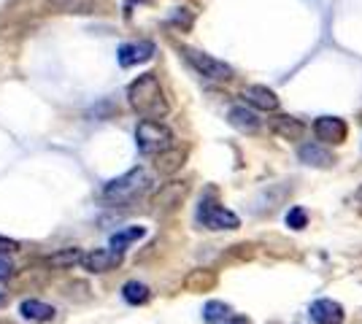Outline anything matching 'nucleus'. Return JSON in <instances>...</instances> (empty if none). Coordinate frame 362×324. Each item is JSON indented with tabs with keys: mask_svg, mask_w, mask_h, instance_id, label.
<instances>
[{
	"mask_svg": "<svg viewBox=\"0 0 362 324\" xmlns=\"http://www.w3.org/2000/svg\"><path fill=\"white\" fill-rule=\"evenodd\" d=\"M122 254L124 251H117V248H95L90 254H84L81 265L90 273H108V270H114V268L122 265Z\"/></svg>",
	"mask_w": 362,
	"mask_h": 324,
	"instance_id": "obj_6",
	"label": "nucleus"
},
{
	"mask_svg": "<svg viewBox=\"0 0 362 324\" xmlns=\"http://www.w3.org/2000/svg\"><path fill=\"white\" fill-rule=\"evenodd\" d=\"M203 319L209 324H219L230 319V306L222 303V300H211V303H206V308H203Z\"/></svg>",
	"mask_w": 362,
	"mask_h": 324,
	"instance_id": "obj_20",
	"label": "nucleus"
},
{
	"mask_svg": "<svg viewBox=\"0 0 362 324\" xmlns=\"http://www.w3.org/2000/svg\"><path fill=\"white\" fill-rule=\"evenodd\" d=\"M127 103L141 119H165L170 106H168L165 90L160 84L157 73H144L127 87Z\"/></svg>",
	"mask_w": 362,
	"mask_h": 324,
	"instance_id": "obj_1",
	"label": "nucleus"
},
{
	"mask_svg": "<svg viewBox=\"0 0 362 324\" xmlns=\"http://www.w3.org/2000/svg\"><path fill=\"white\" fill-rule=\"evenodd\" d=\"M19 248V244L16 241H11V238H3L0 235V254H11V251H16Z\"/></svg>",
	"mask_w": 362,
	"mask_h": 324,
	"instance_id": "obj_23",
	"label": "nucleus"
},
{
	"mask_svg": "<svg viewBox=\"0 0 362 324\" xmlns=\"http://www.w3.org/2000/svg\"><path fill=\"white\" fill-rule=\"evenodd\" d=\"M144 235H146V230H144V227H127V230L117 232V235L111 238V248H117V251H124V248L130 246V244L141 241Z\"/></svg>",
	"mask_w": 362,
	"mask_h": 324,
	"instance_id": "obj_19",
	"label": "nucleus"
},
{
	"mask_svg": "<svg viewBox=\"0 0 362 324\" xmlns=\"http://www.w3.org/2000/svg\"><path fill=\"white\" fill-rule=\"evenodd\" d=\"M11 273H14V263L8 260V254H0V281L11 278Z\"/></svg>",
	"mask_w": 362,
	"mask_h": 324,
	"instance_id": "obj_22",
	"label": "nucleus"
},
{
	"mask_svg": "<svg viewBox=\"0 0 362 324\" xmlns=\"http://www.w3.org/2000/svg\"><path fill=\"white\" fill-rule=\"evenodd\" d=\"M184 284H187L189 292H209L214 284H216V276H214L211 270H192Z\"/></svg>",
	"mask_w": 362,
	"mask_h": 324,
	"instance_id": "obj_18",
	"label": "nucleus"
},
{
	"mask_svg": "<svg viewBox=\"0 0 362 324\" xmlns=\"http://www.w3.org/2000/svg\"><path fill=\"white\" fill-rule=\"evenodd\" d=\"M222 324H252L246 316H230V319H225Z\"/></svg>",
	"mask_w": 362,
	"mask_h": 324,
	"instance_id": "obj_24",
	"label": "nucleus"
},
{
	"mask_svg": "<svg viewBox=\"0 0 362 324\" xmlns=\"http://www.w3.org/2000/svg\"><path fill=\"white\" fill-rule=\"evenodd\" d=\"M271 130L279 136V138L284 140H300L303 136V122L300 119H295V116H287V114H276L271 119Z\"/></svg>",
	"mask_w": 362,
	"mask_h": 324,
	"instance_id": "obj_12",
	"label": "nucleus"
},
{
	"mask_svg": "<svg viewBox=\"0 0 362 324\" xmlns=\"http://www.w3.org/2000/svg\"><path fill=\"white\" fill-rule=\"evenodd\" d=\"M357 200H362V186L357 189Z\"/></svg>",
	"mask_w": 362,
	"mask_h": 324,
	"instance_id": "obj_25",
	"label": "nucleus"
},
{
	"mask_svg": "<svg viewBox=\"0 0 362 324\" xmlns=\"http://www.w3.org/2000/svg\"><path fill=\"white\" fill-rule=\"evenodd\" d=\"M243 100L252 108H257V111H276L279 108V95L268 90V87H262V84L246 87L243 90Z\"/></svg>",
	"mask_w": 362,
	"mask_h": 324,
	"instance_id": "obj_9",
	"label": "nucleus"
},
{
	"mask_svg": "<svg viewBox=\"0 0 362 324\" xmlns=\"http://www.w3.org/2000/svg\"><path fill=\"white\" fill-rule=\"evenodd\" d=\"M311 319L317 324H344V308L335 300H317L311 306Z\"/></svg>",
	"mask_w": 362,
	"mask_h": 324,
	"instance_id": "obj_11",
	"label": "nucleus"
},
{
	"mask_svg": "<svg viewBox=\"0 0 362 324\" xmlns=\"http://www.w3.org/2000/svg\"><path fill=\"white\" fill-rule=\"evenodd\" d=\"M227 119H230V124H233L235 130H241V133H257V130H259V116L246 106L230 108Z\"/></svg>",
	"mask_w": 362,
	"mask_h": 324,
	"instance_id": "obj_13",
	"label": "nucleus"
},
{
	"mask_svg": "<svg viewBox=\"0 0 362 324\" xmlns=\"http://www.w3.org/2000/svg\"><path fill=\"white\" fill-rule=\"evenodd\" d=\"M122 297L130 303V306H144V303H149V287L146 284H141V281H127L124 287H122Z\"/></svg>",
	"mask_w": 362,
	"mask_h": 324,
	"instance_id": "obj_17",
	"label": "nucleus"
},
{
	"mask_svg": "<svg viewBox=\"0 0 362 324\" xmlns=\"http://www.w3.org/2000/svg\"><path fill=\"white\" fill-rule=\"evenodd\" d=\"M136 146L141 155L157 157L173 146V133L160 119H141L136 127Z\"/></svg>",
	"mask_w": 362,
	"mask_h": 324,
	"instance_id": "obj_3",
	"label": "nucleus"
},
{
	"mask_svg": "<svg viewBox=\"0 0 362 324\" xmlns=\"http://www.w3.org/2000/svg\"><path fill=\"white\" fill-rule=\"evenodd\" d=\"M298 155H300V162L311 165V168H332V162H335V155L330 149H325L322 143H303Z\"/></svg>",
	"mask_w": 362,
	"mask_h": 324,
	"instance_id": "obj_10",
	"label": "nucleus"
},
{
	"mask_svg": "<svg viewBox=\"0 0 362 324\" xmlns=\"http://www.w3.org/2000/svg\"><path fill=\"white\" fill-rule=\"evenodd\" d=\"M184 60L195 68L203 78H211V81H227L233 78V68L227 62L216 60L206 52H197V49H184Z\"/></svg>",
	"mask_w": 362,
	"mask_h": 324,
	"instance_id": "obj_4",
	"label": "nucleus"
},
{
	"mask_svg": "<svg viewBox=\"0 0 362 324\" xmlns=\"http://www.w3.org/2000/svg\"><path fill=\"white\" fill-rule=\"evenodd\" d=\"M287 224L292 227V230H303L305 224H308V214L303 211L300 205H295V208H289L287 214Z\"/></svg>",
	"mask_w": 362,
	"mask_h": 324,
	"instance_id": "obj_21",
	"label": "nucleus"
},
{
	"mask_svg": "<svg viewBox=\"0 0 362 324\" xmlns=\"http://www.w3.org/2000/svg\"><path fill=\"white\" fill-rule=\"evenodd\" d=\"M314 133H317V138L322 143H327V146H335V143H344L349 136V127L344 119H338V116H319L317 122H314Z\"/></svg>",
	"mask_w": 362,
	"mask_h": 324,
	"instance_id": "obj_7",
	"label": "nucleus"
},
{
	"mask_svg": "<svg viewBox=\"0 0 362 324\" xmlns=\"http://www.w3.org/2000/svg\"><path fill=\"white\" fill-rule=\"evenodd\" d=\"M84 260V251L81 248H60V251H54V254H49L46 257V265L49 268H57V270H68V268H74V265H81Z\"/></svg>",
	"mask_w": 362,
	"mask_h": 324,
	"instance_id": "obj_15",
	"label": "nucleus"
},
{
	"mask_svg": "<svg viewBox=\"0 0 362 324\" xmlns=\"http://www.w3.org/2000/svg\"><path fill=\"white\" fill-rule=\"evenodd\" d=\"M197 219H200V224L209 227V230H238V227H241V219L233 214V211H227V208L216 205V203H209V200L200 205Z\"/></svg>",
	"mask_w": 362,
	"mask_h": 324,
	"instance_id": "obj_5",
	"label": "nucleus"
},
{
	"mask_svg": "<svg viewBox=\"0 0 362 324\" xmlns=\"http://www.w3.org/2000/svg\"><path fill=\"white\" fill-rule=\"evenodd\" d=\"M19 313H22L28 322H49V319L54 316V308L41 303V300H25V303L19 306Z\"/></svg>",
	"mask_w": 362,
	"mask_h": 324,
	"instance_id": "obj_16",
	"label": "nucleus"
},
{
	"mask_svg": "<svg viewBox=\"0 0 362 324\" xmlns=\"http://www.w3.org/2000/svg\"><path fill=\"white\" fill-rule=\"evenodd\" d=\"M151 189V176L144 168L127 170L124 176L108 181L103 186V200L114 203V205H127V203H136L138 198H144Z\"/></svg>",
	"mask_w": 362,
	"mask_h": 324,
	"instance_id": "obj_2",
	"label": "nucleus"
},
{
	"mask_svg": "<svg viewBox=\"0 0 362 324\" xmlns=\"http://www.w3.org/2000/svg\"><path fill=\"white\" fill-rule=\"evenodd\" d=\"M184 160H187V152H184V149H176V146H170L168 152L154 157V168L160 170L163 176H173L176 170H181Z\"/></svg>",
	"mask_w": 362,
	"mask_h": 324,
	"instance_id": "obj_14",
	"label": "nucleus"
},
{
	"mask_svg": "<svg viewBox=\"0 0 362 324\" xmlns=\"http://www.w3.org/2000/svg\"><path fill=\"white\" fill-rule=\"evenodd\" d=\"M151 54H154V44L151 41H136V44H124L119 47V60L122 68H133V65H141V62H149Z\"/></svg>",
	"mask_w": 362,
	"mask_h": 324,
	"instance_id": "obj_8",
	"label": "nucleus"
}]
</instances>
